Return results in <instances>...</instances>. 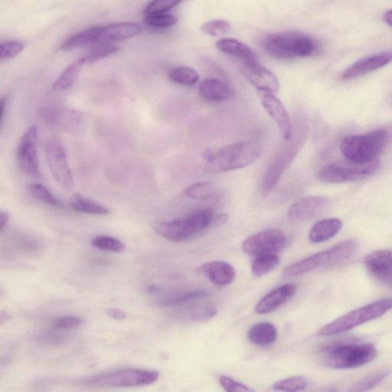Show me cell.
<instances>
[{
	"label": "cell",
	"mask_w": 392,
	"mask_h": 392,
	"mask_svg": "<svg viewBox=\"0 0 392 392\" xmlns=\"http://www.w3.org/2000/svg\"><path fill=\"white\" fill-rule=\"evenodd\" d=\"M71 207L78 212L93 214V215L105 216L110 214V210L108 208L92 200L85 197L81 194H77L74 196L71 202Z\"/></svg>",
	"instance_id": "cell-28"
},
{
	"label": "cell",
	"mask_w": 392,
	"mask_h": 392,
	"mask_svg": "<svg viewBox=\"0 0 392 392\" xmlns=\"http://www.w3.org/2000/svg\"><path fill=\"white\" fill-rule=\"evenodd\" d=\"M201 270L204 275L217 286H227L235 279L234 267L226 262L214 261L204 264Z\"/></svg>",
	"instance_id": "cell-22"
},
{
	"label": "cell",
	"mask_w": 392,
	"mask_h": 392,
	"mask_svg": "<svg viewBox=\"0 0 392 392\" xmlns=\"http://www.w3.org/2000/svg\"><path fill=\"white\" fill-rule=\"evenodd\" d=\"M381 167L379 159L365 164L350 161L326 165L319 171L320 180L331 183L360 181L375 175Z\"/></svg>",
	"instance_id": "cell-11"
},
{
	"label": "cell",
	"mask_w": 392,
	"mask_h": 392,
	"mask_svg": "<svg viewBox=\"0 0 392 392\" xmlns=\"http://www.w3.org/2000/svg\"><path fill=\"white\" fill-rule=\"evenodd\" d=\"M219 383L221 387L228 392H252L255 391L243 383L226 376H221L219 378Z\"/></svg>",
	"instance_id": "cell-41"
},
{
	"label": "cell",
	"mask_w": 392,
	"mask_h": 392,
	"mask_svg": "<svg viewBox=\"0 0 392 392\" xmlns=\"http://www.w3.org/2000/svg\"><path fill=\"white\" fill-rule=\"evenodd\" d=\"M159 376L160 373L157 370L123 369L89 378L85 381V384L106 388L145 386L154 384Z\"/></svg>",
	"instance_id": "cell-9"
},
{
	"label": "cell",
	"mask_w": 392,
	"mask_h": 392,
	"mask_svg": "<svg viewBox=\"0 0 392 392\" xmlns=\"http://www.w3.org/2000/svg\"><path fill=\"white\" fill-rule=\"evenodd\" d=\"M263 46L267 54L281 60L309 57L317 49L314 39L298 32L269 35L264 39Z\"/></svg>",
	"instance_id": "cell-7"
},
{
	"label": "cell",
	"mask_w": 392,
	"mask_h": 392,
	"mask_svg": "<svg viewBox=\"0 0 392 392\" xmlns=\"http://www.w3.org/2000/svg\"><path fill=\"white\" fill-rule=\"evenodd\" d=\"M280 257L277 254L257 256L252 264V274L256 277L270 273L279 265Z\"/></svg>",
	"instance_id": "cell-29"
},
{
	"label": "cell",
	"mask_w": 392,
	"mask_h": 392,
	"mask_svg": "<svg viewBox=\"0 0 392 392\" xmlns=\"http://www.w3.org/2000/svg\"><path fill=\"white\" fill-rule=\"evenodd\" d=\"M119 50V48L113 44L109 46L97 47L89 51L87 54L82 57L85 65L92 64L94 62L102 60L104 58L109 57L115 54Z\"/></svg>",
	"instance_id": "cell-36"
},
{
	"label": "cell",
	"mask_w": 392,
	"mask_h": 392,
	"mask_svg": "<svg viewBox=\"0 0 392 392\" xmlns=\"http://www.w3.org/2000/svg\"><path fill=\"white\" fill-rule=\"evenodd\" d=\"M169 78L176 84L192 86L199 82L200 75L191 68L177 67L171 71Z\"/></svg>",
	"instance_id": "cell-30"
},
{
	"label": "cell",
	"mask_w": 392,
	"mask_h": 392,
	"mask_svg": "<svg viewBox=\"0 0 392 392\" xmlns=\"http://www.w3.org/2000/svg\"><path fill=\"white\" fill-rule=\"evenodd\" d=\"M85 66L84 61L81 58L69 65L57 78L53 89L56 92L68 90L76 82L82 67Z\"/></svg>",
	"instance_id": "cell-26"
},
{
	"label": "cell",
	"mask_w": 392,
	"mask_h": 392,
	"mask_svg": "<svg viewBox=\"0 0 392 392\" xmlns=\"http://www.w3.org/2000/svg\"><path fill=\"white\" fill-rule=\"evenodd\" d=\"M182 1L183 0H151L146 6L145 13L146 14L166 13Z\"/></svg>",
	"instance_id": "cell-37"
},
{
	"label": "cell",
	"mask_w": 392,
	"mask_h": 392,
	"mask_svg": "<svg viewBox=\"0 0 392 392\" xmlns=\"http://www.w3.org/2000/svg\"><path fill=\"white\" fill-rule=\"evenodd\" d=\"M8 220H10L8 213L2 210L1 212H0V230H1V231H3L4 228L7 226Z\"/></svg>",
	"instance_id": "cell-43"
},
{
	"label": "cell",
	"mask_w": 392,
	"mask_h": 392,
	"mask_svg": "<svg viewBox=\"0 0 392 392\" xmlns=\"http://www.w3.org/2000/svg\"><path fill=\"white\" fill-rule=\"evenodd\" d=\"M83 324V319L78 317H63L55 319L51 326L61 331H73Z\"/></svg>",
	"instance_id": "cell-40"
},
{
	"label": "cell",
	"mask_w": 392,
	"mask_h": 392,
	"mask_svg": "<svg viewBox=\"0 0 392 392\" xmlns=\"http://www.w3.org/2000/svg\"><path fill=\"white\" fill-rule=\"evenodd\" d=\"M92 245L99 250L106 252H121L125 249V245L121 240L106 235H99L94 238L92 240Z\"/></svg>",
	"instance_id": "cell-33"
},
{
	"label": "cell",
	"mask_w": 392,
	"mask_h": 392,
	"mask_svg": "<svg viewBox=\"0 0 392 392\" xmlns=\"http://www.w3.org/2000/svg\"><path fill=\"white\" fill-rule=\"evenodd\" d=\"M343 227V222L338 219L320 220L312 227L309 238L312 243H322L335 237Z\"/></svg>",
	"instance_id": "cell-24"
},
{
	"label": "cell",
	"mask_w": 392,
	"mask_h": 392,
	"mask_svg": "<svg viewBox=\"0 0 392 392\" xmlns=\"http://www.w3.org/2000/svg\"><path fill=\"white\" fill-rule=\"evenodd\" d=\"M364 264L372 277L392 289V252H372L365 256Z\"/></svg>",
	"instance_id": "cell-16"
},
{
	"label": "cell",
	"mask_w": 392,
	"mask_h": 392,
	"mask_svg": "<svg viewBox=\"0 0 392 392\" xmlns=\"http://www.w3.org/2000/svg\"><path fill=\"white\" fill-rule=\"evenodd\" d=\"M389 133L385 129L371 131L365 135H350L341 142L343 155L350 161L365 164L373 161L386 147Z\"/></svg>",
	"instance_id": "cell-6"
},
{
	"label": "cell",
	"mask_w": 392,
	"mask_h": 392,
	"mask_svg": "<svg viewBox=\"0 0 392 392\" xmlns=\"http://www.w3.org/2000/svg\"><path fill=\"white\" fill-rule=\"evenodd\" d=\"M44 152L55 180L66 191L74 187L73 174L70 171L67 156L63 145L58 137H51L44 145Z\"/></svg>",
	"instance_id": "cell-12"
},
{
	"label": "cell",
	"mask_w": 392,
	"mask_h": 392,
	"mask_svg": "<svg viewBox=\"0 0 392 392\" xmlns=\"http://www.w3.org/2000/svg\"><path fill=\"white\" fill-rule=\"evenodd\" d=\"M37 129L35 126L26 130L17 148L18 164L23 173L37 177L40 176L37 150Z\"/></svg>",
	"instance_id": "cell-14"
},
{
	"label": "cell",
	"mask_w": 392,
	"mask_h": 392,
	"mask_svg": "<svg viewBox=\"0 0 392 392\" xmlns=\"http://www.w3.org/2000/svg\"><path fill=\"white\" fill-rule=\"evenodd\" d=\"M392 309V298H386L354 310L320 329L318 335L335 336L382 317Z\"/></svg>",
	"instance_id": "cell-8"
},
{
	"label": "cell",
	"mask_w": 392,
	"mask_h": 392,
	"mask_svg": "<svg viewBox=\"0 0 392 392\" xmlns=\"http://www.w3.org/2000/svg\"><path fill=\"white\" fill-rule=\"evenodd\" d=\"M248 340L253 344L265 347L272 345L278 338V331L274 324L262 322L253 325L248 331Z\"/></svg>",
	"instance_id": "cell-25"
},
{
	"label": "cell",
	"mask_w": 392,
	"mask_h": 392,
	"mask_svg": "<svg viewBox=\"0 0 392 392\" xmlns=\"http://www.w3.org/2000/svg\"><path fill=\"white\" fill-rule=\"evenodd\" d=\"M144 22L150 27L156 29H166L173 27L177 22V18L171 14L167 13H154L147 14Z\"/></svg>",
	"instance_id": "cell-34"
},
{
	"label": "cell",
	"mask_w": 392,
	"mask_h": 392,
	"mask_svg": "<svg viewBox=\"0 0 392 392\" xmlns=\"http://www.w3.org/2000/svg\"><path fill=\"white\" fill-rule=\"evenodd\" d=\"M392 61V50L382 51L378 54L362 59L347 68L342 75L344 81L367 75L384 67Z\"/></svg>",
	"instance_id": "cell-17"
},
{
	"label": "cell",
	"mask_w": 392,
	"mask_h": 392,
	"mask_svg": "<svg viewBox=\"0 0 392 392\" xmlns=\"http://www.w3.org/2000/svg\"><path fill=\"white\" fill-rule=\"evenodd\" d=\"M23 48L24 44L20 41L2 42L0 46V59L1 61L13 59L20 54Z\"/></svg>",
	"instance_id": "cell-39"
},
{
	"label": "cell",
	"mask_w": 392,
	"mask_h": 392,
	"mask_svg": "<svg viewBox=\"0 0 392 392\" xmlns=\"http://www.w3.org/2000/svg\"><path fill=\"white\" fill-rule=\"evenodd\" d=\"M217 48L225 54L237 57L245 64H257L255 53L243 42L233 39H222L216 42Z\"/></svg>",
	"instance_id": "cell-23"
},
{
	"label": "cell",
	"mask_w": 392,
	"mask_h": 392,
	"mask_svg": "<svg viewBox=\"0 0 392 392\" xmlns=\"http://www.w3.org/2000/svg\"><path fill=\"white\" fill-rule=\"evenodd\" d=\"M243 73L247 81L259 92L278 93L280 90L278 79L271 71L258 64H245Z\"/></svg>",
	"instance_id": "cell-18"
},
{
	"label": "cell",
	"mask_w": 392,
	"mask_h": 392,
	"mask_svg": "<svg viewBox=\"0 0 392 392\" xmlns=\"http://www.w3.org/2000/svg\"><path fill=\"white\" fill-rule=\"evenodd\" d=\"M354 240H346L326 250L311 255L305 259L289 265L284 269L285 278H295L323 267L340 264L348 260L357 250Z\"/></svg>",
	"instance_id": "cell-5"
},
{
	"label": "cell",
	"mask_w": 392,
	"mask_h": 392,
	"mask_svg": "<svg viewBox=\"0 0 392 392\" xmlns=\"http://www.w3.org/2000/svg\"><path fill=\"white\" fill-rule=\"evenodd\" d=\"M375 346L370 343H338L322 350L321 356L326 367L335 369H351L367 365L377 357Z\"/></svg>",
	"instance_id": "cell-2"
},
{
	"label": "cell",
	"mask_w": 392,
	"mask_h": 392,
	"mask_svg": "<svg viewBox=\"0 0 392 392\" xmlns=\"http://www.w3.org/2000/svg\"><path fill=\"white\" fill-rule=\"evenodd\" d=\"M219 194L217 186L210 182H198L185 187L183 195L190 199L209 200Z\"/></svg>",
	"instance_id": "cell-27"
},
{
	"label": "cell",
	"mask_w": 392,
	"mask_h": 392,
	"mask_svg": "<svg viewBox=\"0 0 392 392\" xmlns=\"http://www.w3.org/2000/svg\"><path fill=\"white\" fill-rule=\"evenodd\" d=\"M309 381L304 376H293L275 382L272 388L274 391L295 392L307 388Z\"/></svg>",
	"instance_id": "cell-32"
},
{
	"label": "cell",
	"mask_w": 392,
	"mask_h": 392,
	"mask_svg": "<svg viewBox=\"0 0 392 392\" xmlns=\"http://www.w3.org/2000/svg\"><path fill=\"white\" fill-rule=\"evenodd\" d=\"M6 104H7V98L2 97L1 105H0V106H1V108H0V122H1V125H3L4 123V118L5 114V109H6Z\"/></svg>",
	"instance_id": "cell-44"
},
{
	"label": "cell",
	"mask_w": 392,
	"mask_h": 392,
	"mask_svg": "<svg viewBox=\"0 0 392 392\" xmlns=\"http://www.w3.org/2000/svg\"><path fill=\"white\" fill-rule=\"evenodd\" d=\"M262 151L252 142H238L217 151H213L207 163L216 173H226L243 169L259 160Z\"/></svg>",
	"instance_id": "cell-4"
},
{
	"label": "cell",
	"mask_w": 392,
	"mask_h": 392,
	"mask_svg": "<svg viewBox=\"0 0 392 392\" xmlns=\"http://www.w3.org/2000/svg\"><path fill=\"white\" fill-rule=\"evenodd\" d=\"M216 216L212 211H196L183 219L159 222L154 228L157 233L173 243H183L199 236L216 224Z\"/></svg>",
	"instance_id": "cell-3"
},
{
	"label": "cell",
	"mask_w": 392,
	"mask_h": 392,
	"mask_svg": "<svg viewBox=\"0 0 392 392\" xmlns=\"http://www.w3.org/2000/svg\"><path fill=\"white\" fill-rule=\"evenodd\" d=\"M297 291L296 285L286 283L267 293L255 307L257 314H269L285 304L294 296Z\"/></svg>",
	"instance_id": "cell-20"
},
{
	"label": "cell",
	"mask_w": 392,
	"mask_h": 392,
	"mask_svg": "<svg viewBox=\"0 0 392 392\" xmlns=\"http://www.w3.org/2000/svg\"><path fill=\"white\" fill-rule=\"evenodd\" d=\"M306 126L305 123L302 125L298 135L297 132V135L294 137H292V142L283 147L267 167L262 184L263 195H269L275 188L284 172L305 145L307 133Z\"/></svg>",
	"instance_id": "cell-10"
},
{
	"label": "cell",
	"mask_w": 392,
	"mask_h": 392,
	"mask_svg": "<svg viewBox=\"0 0 392 392\" xmlns=\"http://www.w3.org/2000/svg\"><path fill=\"white\" fill-rule=\"evenodd\" d=\"M328 202V200L323 196H307L292 204L288 216L292 221L308 220L321 212L327 207Z\"/></svg>",
	"instance_id": "cell-19"
},
{
	"label": "cell",
	"mask_w": 392,
	"mask_h": 392,
	"mask_svg": "<svg viewBox=\"0 0 392 392\" xmlns=\"http://www.w3.org/2000/svg\"><path fill=\"white\" fill-rule=\"evenodd\" d=\"M289 240L278 229H267L247 238L243 245V251L250 255L277 254L286 248Z\"/></svg>",
	"instance_id": "cell-13"
},
{
	"label": "cell",
	"mask_w": 392,
	"mask_h": 392,
	"mask_svg": "<svg viewBox=\"0 0 392 392\" xmlns=\"http://www.w3.org/2000/svg\"><path fill=\"white\" fill-rule=\"evenodd\" d=\"M29 190L31 195L35 200L52 207L58 209L65 208V204L57 200L46 187L40 184H33L30 186Z\"/></svg>",
	"instance_id": "cell-31"
},
{
	"label": "cell",
	"mask_w": 392,
	"mask_h": 392,
	"mask_svg": "<svg viewBox=\"0 0 392 392\" xmlns=\"http://www.w3.org/2000/svg\"><path fill=\"white\" fill-rule=\"evenodd\" d=\"M199 94L203 99L212 102L228 101L235 95L233 87L216 78L203 80L199 85Z\"/></svg>",
	"instance_id": "cell-21"
},
{
	"label": "cell",
	"mask_w": 392,
	"mask_h": 392,
	"mask_svg": "<svg viewBox=\"0 0 392 392\" xmlns=\"http://www.w3.org/2000/svg\"><path fill=\"white\" fill-rule=\"evenodd\" d=\"M260 100L265 111L270 115L285 140L293 137V126L290 115L283 102L274 94L259 92Z\"/></svg>",
	"instance_id": "cell-15"
},
{
	"label": "cell",
	"mask_w": 392,
	"mask_h": 392,
	"mask_svg": "<svg viewBox=\"0 0 392 392\" xmlns=\"http://www.w3.org/2000/svg\"><path fill=\"white\" fill-rule=\"evenodd\" d=\"M106 314L114 319H124L127 317L123 311L116 308H109L106 310Z\"/></svg>",
	"instance_id": "cell-42"
},
{
	"label": "cell",
	"mask_w": 392,
	"mask_h": 392,
	"mask_svg": "<svg viewBox=\"0 0 392 392\" xmlns=\"http://www.w3.org/2000/svg\"><path fill=\"white\" fill-rule=\"evenodd\" d=\"M140 32V25L131 22L95 26L74 35L62 44L61 49L69 51L88 47L109 46L135 37Z\"/></svg>",
	"instance_id": "cell-1"
},
{
	"label": "cell",
	"mask_w": 392,
	"mask_h": 392,
	"mask_svg": "<svg viewBox=\"0 0 392 392\" xmlns=\"http://www.w3.org/2000/svg\"><path fill=\"white\" fill-rule=\"evenodd\" d=\"M390 374V371L384 370L379 371L376 373L372 374V375L367 376L355 384L350 389L352 391H367L373 388H375L380 383L384 380Z\"/></svg>",
	"instance_id": "cell-35"
},
{
	"label": "cell",
	"mask_w": 392,
	"mask_h": 392,
	"mask_svg": "<svg viewBox=\"0 0 392 392\" xmlns=\"http://www.w3.org/2000/svg\"><path fill=\"white\" fill-rule=\"evenodd\" d=\"M230 24L225 20H212L204 23L201 27V31L211 37H221L229 32Z\"/></svg>",
	"instance_id": "cell-38"
},
{
	"label": "cell",
	"mask_w": 392,
	"mask_h": 392,
	"mask_svg": "<svg viewBox=\"0 0 392 392\" xmlns=\"http://www.w3.org/2000/svg\"><path fill=\"white\" fill-rule=\"evenodd\" d=\"M383 19H384V21L387 24L392 26V11L386 12L384 15V17H383Z\"/></svg>",
	"instance_id": "cell-45"
}]
</instances>
